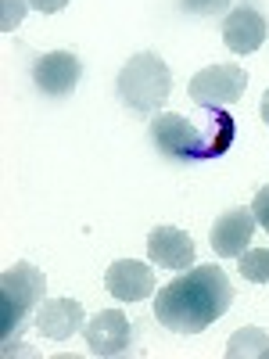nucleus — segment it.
Listing matches in <instances>:
<instances>
[{
    "instance_id": "1",
    "label": "nucleus",
    "mask_w": 269,
    "mask_h": 359,
    "mask_svg": "<svg viewBox=\"0 0 269 359\" xmlns=\"http://www.w3.org/2000/svg\"><path fill=\"white\" fill-rule=\"evenodd\" d=\"M230 302H233V287L230 277L223 273V266L205 262L184 269L176 280L155 291V320L172 334H201L226 316Z\"/></svg>"
},
{
    "instance_id": "2",
    "label": "nucleus",
    "mask_w": 269,
    "mask_h": 359,
    "mask_svg": "<svg viewBox=\"0 0 269 359\" xmlns=\"http://www.w3.org/2000/svg\"><path fill=\"white\" fill-rule=\"evenodd\" d=\"M43 269L29 262H15L0 273V341H4V352H11L25 316H36V309L43 306Z\"/></svg>"
},
{
    "instance_id": "3",
    "label": "nucleus",
    "mask_w": 269,
    "mask_h": 359,
    "mask_svg": "<svg viewBox=\"0 0 269 359\" xmlns=\"http://www.w3.org/2000/svg\"><path fill=\"white\" fill-rule=\"evenodd\" d=\"M169 90H172V72H169V65L155 50L133 54L130 62L123 65V72H118V79H115L118 101H123L130 111H137V115L158 111L169 101Z\"/></svg>"
},
{
    "instance_id": "4",
    "label": "nucleus",
    "mask_w": 269,
    "mask_h": 359,
    "mask_svg": "<svg viewBox=\"0 0 269 359\" xmlns=\"http://www.w3.org/2000/svg\"><path fill=\"white\" fill-rule=\"evenodd\" d=\"M147 133H151V144L158 147V155H165L169 162H184V165L208 162V137L187 115H176V111L155 115Z\"/></svg>"
},
{
    "instance_id": "5",
    "label": "nucleus",
    "mask_w": 269,
    "mask_h": 359,
    "mask_svg": "<svg viewBox=\"0 0 269 359\" xmlns=\"http://www.w3.org/2000/svg\"><path fill=\"white\" fill-rule=\"evenodd\" d=\"M244 90H248V72L237 65V62H226V65H208L201 69L191 86H187V94L198 108H230L244 97Z\"/></svg>"
},
{
    "instance_id": "6",
    "label": "nucleus",
    "mask_w": 269,
    "mask_h": 359,
    "mask_svg": "<svg viewBox=\"0 0 269 359\" xmlns=\"http://www.w3.org/2000/svg\"><path fill=\"white\" fill-rule=\"evenodd\" d=\"M83 341L90 355H101V359L126 355L133 348V323L118 309H101L97 316L83 323Z\"/></svg>"
},
{
    "instance_id": "7",
    "label": "nucleus",
    "mask_w": 269,
    "mask_h": 359,
    "mask_svg": "<svg viewBox=\"0 0 269 359\" xmlns=\"http://www.w3.org/2000/svg\"><path fill=\"white\" fill-rule=\"evenodd\" d=\"M79 76H83V62L72 50H50L33 62V83L47 97H69L79 86Z\"/></svg>"
},
{
    "instance_id": "8",
    "label": "nucleus",
    "mask_w": 269,
    "mask_h": 359,
    "mask_svg": "<svg viewBox=\"0 0 269 359\" xmlns=\"http://www.w3.org/2000/svg\"><path fill=\"white\" fill-rule=\"evenodd\" d=\"M255 212L244 205L237 208H226V212L212 223V230H208V241H212V252L219 259H241L251 245V233H255Z\"/></svg>"
},
{
    "instance_id": "9",
    "label": "nucleus",
    "mask_w": 269,
    "mask_h": 359,
    "mask_svg": "<svg viewBox=\"0 0 269 359\" xmlns=\"http://www.w3.org/2000/svg\"><path fill=\"white\" fill-rule=\"evenodd\" d=\"M147 259L162 269H176V273H184V269L194 266L198 259V248H194V237L184 233L179 226H155L147 233Z\"/></svg>"
},
{
    "instance_id": "10",
    "label": "nucleus",
    "mask_w": 269,
    "mask_h": 359,
    "mask_svg": "<svg viewBox=\"0 0 269 359\" xmlns=\"http://www.w3.org/2000/svg\"><path fill=\"white\" fill-rule=\"evenodd\" d=\"M104 287L111 291V298H118V302H140V298L155 294V269L144 266L137 259H118L108 266L104 273Z\"/></svg>"
},
{
    "instance_id": "11",
    "label": "nucleus",
    "mask_w": 269,
    "mask_h": 359,
    "mask_svg": "<svg viewBox=\"0 0 269 359\" xmlns=\"http://www.w3.org/2000/svg\"><path fill=\"white\" fill-rule=\"evenodd\" d=\"M265 33H269V25H265V15L241 4V8H233L226 18H223V43L233 50V54H251L265 43Z\"/></svg>"
},
{
    "instance_id": "12",
    "label": "nucleus",
    "mask_w": 269,
    "mask_h": 359,
    "mask_svg": "<svg viewBox=\"0 0 269 359\" xmlns=\"http://www.w3.org/2000/svg\"><path fill=\"white\" fill-rule=\"evenodd\" d=\"M83 306L76 298H47L36 309V331L50 341H69L76 331H83Z\"/></svg>"
},
{
    "instance_id": "13",
    "label": "nucleus",
    "mask_w": 269,
    "mask_h": 359,
    "mask_svg": "<svg viewBox=\"0 0 269 359\" xmlns=\"http://www.w3.org/2000/svg\"><path fill=\"white\" fill-rule=\"evenodd\" d=\"M205 137H208V162H212V158H223V155L230 151L233 137H237L233 115H226L223 108H212V115H208V130H205Z\"/></svg>"
},
{
    "instance_id": "14",
    "label": "nucleus",
    "mask_w": 269,
    "mask_h": 359,
    "mask_svg": "<svg viewBox=\"0 0 269 359\" xmlns=\"http://www.w3.org/2000/svg\"><path fill=\"white\" fill-rule=\"evenodd\" d=\"M226 355L230 359H244V355H255V359H269V334L258 331V327H241L230 345H226Z\"/></svg>"
},
{
    "instance_id": "15",
    "label": "nucleus",
    "mask_w": 269,
    "mask_h": 359,
    "mask_svg": "<svg viewBox=\"0 0 269 359\" xmlns=\"http://www.w3.org/2000/svg\"><path fill=\"white\" fill-rule=\"evenodd\" d=\"M241 277L251 284H269V248H248L241 259Z\"/></svg>"
},
{
    "instance_id": "16",
    "label": "nucleus",
    "mask_w": 269,
    "mask_h": 359,
    "mask_svg": "<svg viewBox=\"0 0 269 359\" xmlns=\"http://www.w3.org/2000/svg\"><path fill=\"white\" fill-rule=\"evenodd\" d=\"M29 0H0V33H15L25 18Z\"/></svg>"
},
{
    "instance_id": "17",
    "label": "nucleus",
    "mask_w": 269,
    "mask_h": 359,
    "mask_svg": "<svg viewBox=\"0 0 269 359\" xmlns=\"http://www.w3.org/2000/svg\"><path fill=\"white\" fill-rule=\"evenodd\" d=\"M179 8L187 15H198V18H216L230 8V0H179Z\"/></svg>"
},
{
    "instance_id": "18",
    "label": "nucleus",
    "mask_w": 269,
    "mask_h": 359,
    "mask_svg": "<svg viewBox=\"0 0 269 359\" xmlns=\"http://www.w3.org/2000/svg\"><path fill=\"white\" fill-rule=\"evenodd\" d=\"M251 212H255V223L269 233V184L258 187V194H255V201H251Z\"/></svg>"
},
{
    "instance_id": "19",
    "label": "nucleus",
    "mask_w": 269,
    "mask_h": 359,
    "mask_svg": "<svg viewBox=\"0 0 269 359\" xmlns=\"http://www.w3.org/2000/svg\"><path fill=\"white\" fill-rule=\"evenodd\" d=\"M29 8H36L40 15H57L69 8V0H29Z\"/></svg>"
},
{
    "instance_id": "20",
    "label": "nucleus",
    "mask_w": 269,
    "mask_h": 359,
    "mask_svg": "<svg viewBox=\"0 0 269 359\" xmlns=\"http://www.w3.org/2000/svg\"><path fill=\"white\" fill-rule=\"evenodd\" d=\"M262 123L269 126V90H265V94H262Z\"/></svg>"
}]
</instances>
